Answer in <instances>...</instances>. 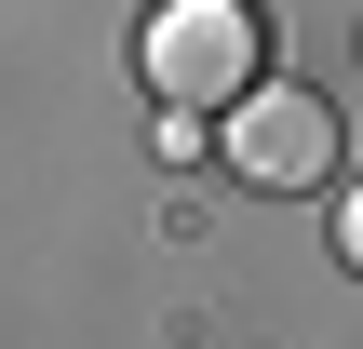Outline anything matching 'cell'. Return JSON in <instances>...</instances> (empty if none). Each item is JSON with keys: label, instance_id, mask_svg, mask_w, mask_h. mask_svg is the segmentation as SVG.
I'll return each instance as SVG.
<instances>
[{"label": "cell", "instance_id": "cell-2", "mask_svg": "<svg viewBox=\"0 0 363 349\" xmlns=\"http://www.w3.org/2000/svg\"><path fill=\"white\" fill-rule=\"evenodd\" d=\"M229 175L269 188V202L323 188V175H337V108H323V81H256V94L229 108Z\"/></svg>", "mask_w": 363, "mask_h": 349}, {"label": "cell", "instance_id": "cell-1", "mask_svg": "<svg viewBox=\"0 0 363 349\" xmlns=\"http://www.w3.org/2000/svg\"><path fill=\"white\" fill-rule=\"evenodd\" d=\"M135 67H148L162 108H242L269 81V13L256 0H162L148 40H135Z\"/></svg>", "mask_w": 363, "mask_h": 349}, {"label": "cell", "instance_id": "cell-3", "mask_svg": "<svg viewBox=\"0 0 363 349\" xmlns=\"http://www.w3.org/2000/svg\"><path fill=\"white\" fill-rule=\"evenodd\" d=\"M337 256L363 269V175H350V202H337Z\"/></svg>", "mask_w": 363, "mask_h": 349}]
</instances>
